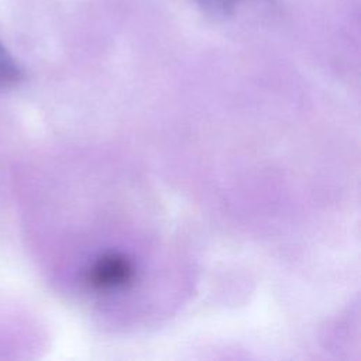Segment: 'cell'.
<instances>
[{
	"label": "cell",
	"instance_id": "7a4b0ae2",
	"mask_svg": "<svg viewBox=\"0 0 361 361\" xmlns=\"http://www.w3.org/2000/svg\"><path fill=\"white\" fill-rule=\"evenodd\" d=\"M21 68L8 49L0 42V87L14 85L21 79Z\"/></svg>",
	"mask_w": 361,
	"mask_h": 361
},
{
	"label": "cell",
	"instance_id": "6da1fadb",
	"mask_svg": "<svg viewBox=\"0 0 361 361\" xmlns=\"http://www.w3.org/2000/svg\"><path fill=\"white\" fill-rule=\"evenodd\" d=\"M134 276V267L128 258L117 252L99 257L86 274V282L94 289H114L124 286Z\"/></svg>",
	"mask_w": 361,
	"mask_h": 361
},
{
	"label": "cell",
	"instance_id": "3957f363",
	"mask_svg": "<svg viewBox=\"0 0 361 361\" xmlns=\"http://www.w3.org/2000/svg\"><path fill=\"white\" fill-rule=\"evenodd\" d=\"M240 1L243 0H196L204 13L216 17H226L231 14Z\"/></svg>",
	"mask_w": 361,
	"mask_h": 361
}]
</instances>
